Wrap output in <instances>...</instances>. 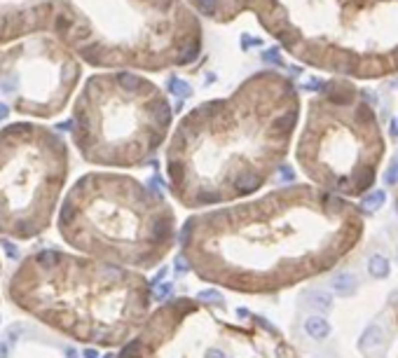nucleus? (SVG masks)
Masks as SVG:
<instances>
[{"label": "nucleus", "mask_w": 398, "mask_h": 358, "mask_svg": "<svg viewBox=\"0 0 398 358\" xmlns=\"http://www.w3.org/2000/svg\"><path fill=\"white\" fill-rule=\"evenodd\" d=\"M337 211L340 201L318 199L307 187L211 206L183 222L178 258L204 283L246 295L276 293L333 262L337 232L330 222Z\"/></svg>", "instance_id": "1"}, {"label": "nucleus", "mask_w": 398, "mask_h": 358, "mask_svg": "<svg viewBox=\"0 0 398 358\" xmlns=\"http://www.w3.org/2000/svg\"><path fill=\"white\" fill-rule=\"evenodd\" d=\"M295 120L293 87L276 73L251 75L230 96L202 101L167 138L171 197L202 211L258 192L281 164Z\"/></svg>", "instance_id": "2"}, {"label": "nucleus", "mask_w": 398, "mask_h": 358, "mask_svg": "<svg viewBox=\"0 0 398 358\" xmlns=\"http://www.w3.org/2000/svg\"><path fill=\"white\" fill-rule=\"evenodd\" d=\"M54 36L82 64L162 73L202 57V19L185 0H0V47Z\"/></svg>", "instance_id": "3"}, {"label": "nucleus", "mask_w": 398, "mask_h": 358, "mask_svg": "<svg viewBox=\"0 0 398 358\" xmlns=\"http://www.w3.org/2000/svg\"><path fill=\"white\" fill-rule=\"evenodd\" d=\"M10 302L80 344L124 346L152 311V281L138 269L45 248L19 262Z\"/></svg>", "instance_id": "4"}, {"label": "nucleus", "mask_w": 398, "mask_h": 358, "mask_svg": "<svg viewBox=\"0 0 398 358\" xmlns=\"http://www.w3.org/2000/svg\"><path fill=\"white\" fill-rule=\"evenodd\" d=\"M57 213L59 234L73 251L138 272L162 265L178 241L171 201L127 173L80 176Z\"/></svg>", "instance_id": "5"}, {"label": "nucleus", "mask_w": 398, "mask_h": 358, "mask_svg": "<svg viewBox=\"0 0 398 358\" xmlns=\"http://www.w3.org/2000/svg\"><path fill=\"white\" fill-rule=\"evenodd\" d=\"M71 103L73 145L94 166L138 169L150 164L174 129L167 92L129 68L89 75Z\"/></svg>", "instance_id": "6"}, {"label": "nucleus", "mask_w": 398, "mask_h": 358, "mask_svg": "<svg viewBox=\"0 0 398 358\" xmlns=\"http://www.w3.org/2000/svg\"><path fill=\"white\" fill-rule=\"evenodd\" d=\"M71 173L61 134L19 120L0 129V236L31 241L52 227Z\"/></svg>", "instance_id": "7"}, {"label": "nucleus", "mask_w": 398, "mask_h": 358, "mask_svg": "<svg viewBox=\"0 0 398 358\" xmlns=\"http://www.w3.org/2000/svg\"><path fill=\"white\" fill-rule=\"evenodd\" d=\"M82 61L54 36L38 33L0 47V94L31 120H54L78 92Z\"/></svg>", "instance_id": "8"}, {"label": "nucleus", "mask_w": 398, "mask_h": 358, "mask_svg": "<svg viewBox=\"0 0 398 358\" xmlns=\"http://www.w3.org/2000/svg\"><path fill=\"white\" fill-rule=\"evenodd\" d=\"M300 304H304L311 311L326 314V311L333 309V295L326 293V290H318V288H311V290H304L300 295Z\"/></svg>", "instance_id": "9"}, {"label": "nucleus", "mask_w": 398, "mask_h": 358, "mask_svg": "<svg viewBox=\"0 0 398 358\" xmlns=\"http://www.w3.org/2000/svg\"><path fill=\"white\" fill-rule=\"evenodd\" d=\"M356 288H358V279L351 272H340L330 279V290L335 295H342V297L356 293Z\"/></svg>", "instance_id": "10"}, {"label": "nucleus", "mask_w": 398, "mask_h": 358, "mask_svg": "<svg viewBox=\"0 0 398 358\" xmlns=\"http://www.w3.org/2000/svg\"><path fill=\"white\" fill-rule=\"evenodd\" d=\"M304 332L311 337V339H316V342H321V339H326L330 332H333V325L323 318V316H309L307 321H304Z\"/></svg>", "instance_id": "11"}, {"label": "nucleus", "mask_w": 398, "mask_h": 358, "mask_svg": "<svg viewBox=\"0 0 398 358\" xmlns=\"http://www.w3.org/2000/svg\"><path fill=\"white\" fill-rule=\"evenodd\" d=\"M358 344H361V349H365V351L379 349V346L384 344V328L379 325V323H370L368 328L363 330Z\"/></svg>", "instance_id": "12"}, {"label": "nucleus", "mask_w": 398, "mask_h": 358, "mask_svg": "<svg viewBox=\"0 0 398 358\" xmlns=\"http://www.w3.org/2000/svg\"><path fill=\"white\" fill-rule=\"evenodd\" d=\"M368 269L375 279H384V276L389 274V260L382 258V255H372L368 262Z\"/></svg>", "instance_id": "13"}, {"label": "nucleus", "mask_w": 398, "mask_h": 358, "mask_svg": "<svg viewBox=\"0 0 398 358\" xmlns=\"http://www.w3.org/2000/svg\"><path fill=\"white\" fill-rule=\"evenodd\" d=\"M382 204H384V192H372L363 199V208L365 211H377Z\"/></svg>", "instance_id": "14"}, {"label": "nucleus", "mask_w": 398, "mask_h": 358, "mask_svg": "<svg viewBox=\"0 0 398 358\" xmlns=\"http://www.w3.org/2000/svg\"><path fill=\"white\" fill-rule=\"evenodd\" d=\"M199 300H202V302H209V304H223V297H220L216 290H204V293L199 295Z\"/></svg>", "instance_id": "15"}, {"label": "nucleus", "mask_w": 398, "mask_h": 358, "mask_svg": "<svg viewBox=\"0 0 398 358\" xmlns=\"http://www.w3.org/2000/svg\"><path fill=\"white\" fill-rule=\"evenodd\" d=\"M398 180V164L391 166V171H389V178H386V183H396Z\"/></svg>", "instance_id": "16"}, {"label": "nucleus", "mask_w": 398, "mask_h": 358, "mask_svg": "<svg viewBox=\"0 0 398 358\" xmlns=\"http://www.w3.org/2000/svg\"><path fill=\"white\" fill-rule=\"evenodd\" d=\"M8 353H10L8 342H0V358H8Z\"/></svg>", "instance_id": "17"}, {"label": "nucleus", "mask_w": 398, "mask_h": 358, "mask_svg": "<svg viewBox=\"0 0 398 358\" xmlns=\"http://www.w3.org/2000/svg\"><path fill=\"white\" fill-rule=\"evenodd\" d=\"M85 358H99V351L89 346V349H85Z\"/></svg>", "instance_id": "18"}, {"label": "nucleus", "mask_w": 398, "mask_h": 358, "mask_svg": "<svg viewBox=\"0 0 398 358\" xmlns=\"http://www.w3.org/2000/svg\"><path fill=\"white\" fill-rule=\"evenodd\" d=\"M66 353H68V358H78V353H75V349H68V351H66Z\"/></svg>", "instance_id": "19"}, {"label": "nucleus", "mask_w": 398, "mask_h": 358, "mask_svg": "<svg viewBox=\"0 0 398 358\" xmlns=\"http://www.w3.org/2000/svg\"><path fill=\"white\" fill-rule=\"evenodd\" d=\"M0 276H3V262H0Z\"/></svg>", "instance_id": "20"}, {"label": "nucleus", "mask_w": 398, "mask_h": 358, "mask_svg": "<svg viewBox=\"0 0 398 358\" xmlns=\"http://www.w3.org/2000/svg\"><path fill=\"white\" fill-rule=\"evenodd\" d=\"M396 258H398V255H396Z\"/></svg>", "instance_id": "21"}]
</instances>
